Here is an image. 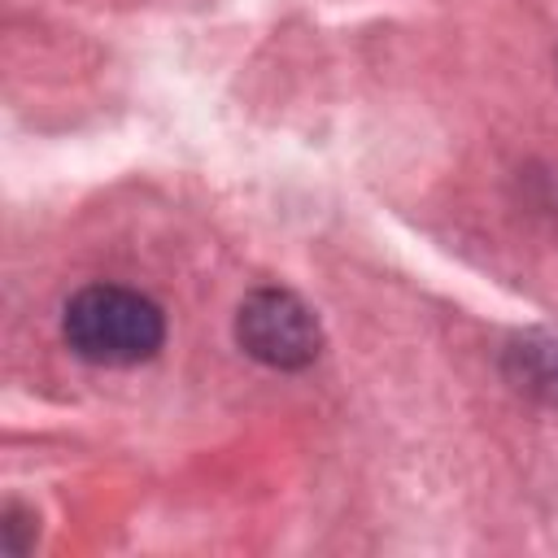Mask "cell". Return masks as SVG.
I'll return each mask as SVG.
<instances>
[{
	"label": "cell",
	"instance_id": "3957f363",
	"mask_svg": "<svg viewBox=\"0 0 558 558\" xmlns=\"http://www.w3.org/2000/svg\"><path fill=\"white\" fill-rule=\"evenodd\" d=\"M514 357L523 362V388L545 392L558 401V344H523L514 349Z\"/></svg>",
	"mask_w": 558,
	"mask_h": 558
},
{
	"label": "cell",
	"instance_id": "6da1fadb",
	"mask_svg": "<svg viewBox=\"0 0 558 558\" xmlns=\"http://www.w3.org/2000/svg\"><path fill=\"white\" fill-rule=\"evenodd\" d=\"M61 331H65V344L83 362H96V366H135V362H148L161 349L166 318L135 288L87 283V288H78L65 301Z\"/></svg>",
	"mask_w": 558,
	"mask_h": 558
},
{
	"label": "cell",
	"instance_id": "7a4b0ae2",
	"mask_svg": "<svg viewBox=\"0 0 558 558\" xmlns=\"http://www.w3.org/2000/svg\"><path fill=\"white\" fill-rule=\"evenodd\" d=\"M235 340L248 357L275 371H301L323 353L314 310L288 288H257L235 310Z\"/></svg>",
	"mask_w": 558,
	"mask_h": 558
}]
</instances>
